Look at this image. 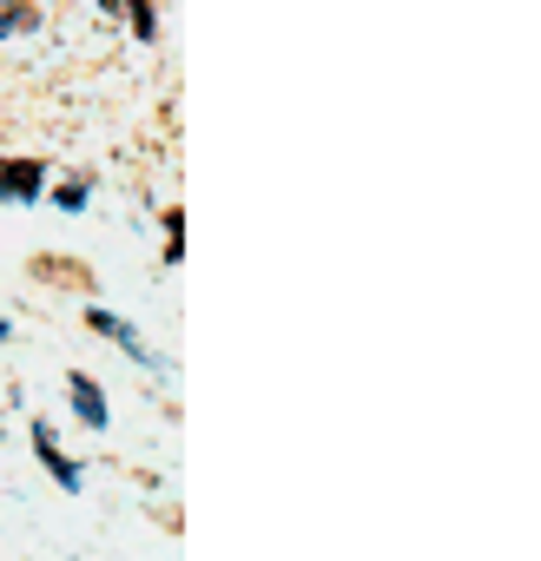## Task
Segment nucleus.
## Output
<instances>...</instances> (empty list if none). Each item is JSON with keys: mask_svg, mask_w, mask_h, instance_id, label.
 I'll return each mask as SVG.
<instances>
[{"mask_svg": "<svg viewBox=\"0 0 541 561\" xmlns=\"http://www.w3.org/2000/svg\"><path fill=\"white\" fill-rule=\"evenodd\" d=\"M34 449H41V462H47V469H54V476H60L67 489H80V469H73V462H67V456L54 449V430H47V423H34Z\"/></svg>", "mask_w": 541, "mask_h": 561, "instance_id": "20e7f679", "label": "nucleus"}, {"mask_svg": "<svg viewBox=\"0 0 541 561\" xmlns=\"http://www.w3.org/2000/svg\"><path fill=\"white\" fill-rule=\"evenodd\" d=\"M73 410H80L87 430H106V397L93 390V377H73Z\"/></svg>", "mask_w": 541, "mask_h": 561, "instance_id": "7ed1b4c3", "label": "nucleus"}, {"mask_svg": "<svg viewBox=\"0 0 541 561\" xmlns=\"http://www.w3.org/2000/svg\"><path fill=\"white\" fill-rule=\"evenodd\" d=\"M41 192V165L34 159H8L0 165V198H34Z\"/></svg>", "mask_w": 541, "mask_h": 561, "instance_id": "f257e3e1", "label": "nucleus"}, {"mask_svg": "<svg viewBox=\"0 0 541 561\" xmlns=\"http://www.w3.org/2000/svg\"><path fill=\"white\" fill-rule=\"evenodd\" d=\"M0 344H8V324H0Z\"/></svg>", "mask_w": 541, "mask_h": 561, "instance_id": "423d86ee", "label": "nucleus"}, {"mask_svg": "<svg viewBox=\"0 0 541 561\" xmlns=\"http://www.w3.org/2000/svg\"><path fill=\"white\" fill-rule=\"evenodd\" d=\"M87 324H93L100 337H113V344H126L133 357H152V351H146V344L133 337V324H126V318H113V311H87Z\"/></svg>", "mask_w": 541, "mask_h": 561, "instance_id": "f03ea898", "label": "nucleus"}, {"mask_svg": "<svg viewBox=\"0 0 541 561\" xmlns=\"http://www.w3.org/2000/svg\"><path fill=\"white\" fill-rule=\"evenodd\" d=\"M8 27H34V14H27V0H0V34Z\"/></svg>", "mask_w": 541, "mask_h": 561, "instance_id": "39448f33", "label": "nucleus"}]
</instances>
